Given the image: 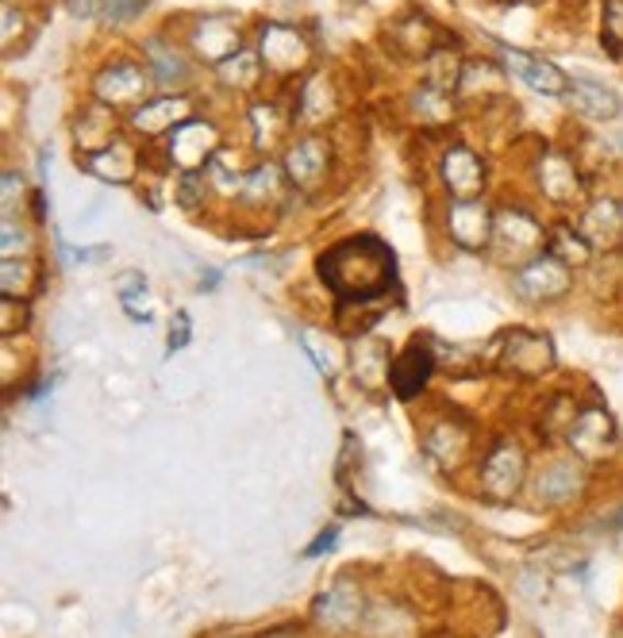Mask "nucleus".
<instances>
[{"label": "nucleus", "mask_w": 623, "mask_h": 638, "mask_svg": "<svg viewBox=\"0 0 623 638\" xmlns=\"http://www.w3.org/2000/svg\"><path fill=\"white\" fill-rule=\"evenodd\" d=\"M335 542H339V531H335V527H327V531L319 535L316 542H312V547L305 550V554H308V558H319V554H327V550H331Z\"/></svg>", "instance_id": "obj_36"}, {"label": "nucleus", "mask_w": 623, "mask_h": 638, "mask_svg": "<svg viewBox=\"0 0 623 638\" xmlns=\"http://www.w3.org/2000/svg\"><path fill=\"white\" fill-rule=\"evenodd\" d=\"M120 305L135 323H151V297H146L143 274H123L120 277Z\"/></svg>", "instance_id": "obj_28"}, {"label": "nucleus", "mask_w": 623, "mask_h": 638, "mask_svg": "<svg viewBox=\"0 0 623 638\" xmlns=\"http://www.w3.org/2000/svg\"><path fill=\"white\" fill-rule=\"evenodd\" d=\"M77 143L89 146V154H92V146H97V151H105L108 143H116L112 108H108V105H89V108H85L81 120H77Z\"/></svg>", "instance_id": "obj_22"}, {"label": "nucleus", "mask_w": 623, "mask_h": 638, "mask_svg": "<svg viewBox=\"0 0 623 638\" xmlns=\"http://www.w3.org/2000/svg\"><path fill=\"white\" fill-rule=\"evenodd\" d=\"M15 38V4H4V43Z\"/></svg>", "instance_id": "obj_37"}, {"label": "nucleus", "mask_w": 623, "mask_h": 638, "mask_svg": "<svg viewBox=\"0 0 623 638\" xmlns=\"http://www.w3.org/2000/svg\"><path fill=\"white\" fill-rule=\"evenodd\" d=\"M501 58H504V66L527 85V89L543 92V97H566V92H570V77H566L558 66H550V62L535 58V54L501 46Z\"/></svg>", "instance_id": "obj_9"}, {"label": "nucleus", "mask_w": 623, "mask_h": 638, "mask_svg": "<svg viewBox=\"0 0 623 638\" xmlns=\"http://www.w3.org/2000/svg\"><path fill=\"white\" fill-rule=\"evenodd\" d=\"M358 608H362V601H358L354 593H350V596L342 593V585H339V588H331V593H324V596H319V601H316V616L324 619L327 627H339V631H342V627L354 624V619H358Z\"/></svg>", "instance_id": "obj_25"}, {"label": "nucleus", "mask_w": 623, "mask_h": 638, "mask_svg": "<svg viewBox=\"0 0 623 638\" xmlns=\"http://www.w3.org/2000/svg\"><path fill=\"white\" fill-rule=\"evenodd\" d=\"M604 35H609V46H623V0H609V12H604Z\"/></svg>", "instance_id": "obj_34"}, {"label": "nucleus", "mask_w": 623, "mask_h": 638, "mask_svg": "<svg viewBox=\"0 0 623 638\" xmlns=\"http://www.w3.org/2000/svg\"><path fill=\"white\" fill-rule=\"evenodd\" d=\"M15 200H23V177L15 169H4V220L15 216Z\"/></svg>", "instance_id": "obj_35"}, {"label": "nucleus", "mask_w": 623, "mask_h": 638, "mask_svg": "<svg viewBox=\"0 0 623 638\" xmlns=\"http://www.w3.org/2000/svg\"><path fill=\"white\" fill-rule=\"evenodd\" d=\"M493 220L496 216L489 212L485 200H450L447 208V231L458 246L466 251H481V246L493 243Z\"/></svg>", "instance_id": "obj_5"}, {"label": "nucleus", "mask_w": 623, "mask_h": 638, "mask_svg": "<svg viewBox=\"0 0 623 638\" xmlns=\"http://www.w3.org/2000/svg\"><path fill=\"white\" fill-rule=\"evenodd\" d=\"M539 185H543V193H547L550 200H558V205H566V200H578V193H581L578 169H573V162L562 158V154H543Z\"/></svg>", "instance_id": "obj_19"}, {"label": "nucleus", "mask_w": 623, "mask_h": 638, "mask_svg": "<svg viewBox=\"0 0 623 638\" xmlns=\"http://www.w3.org/2000/svg\"><path fill=\"white\" fill-rule=\"evenodd\" d=\"M259 54L251 51H239L231 54L228 62H220V81L231 85V89H251V85H259L262 77V66H259Z\"/></svg>", "instance_id": "obj_27"}, {"label": "nucleus", "mask_w": 623, "mask_h": 638, "mask_svg": "<svg viewBox=\"0 0 623 638\" xmlns=\"http://www.w3.org/2000/svg\"><path fill=\"white\" fill-rule=\"evenodd\" d=\"M316 270H319V282L342 305H370V300H381L396 277L393 251L373 235H354L327 246L319 254Z\"/></svg>", "instance_id": "obj_1"}, {"label": "nucleus", "mask_w": 623, "mask_h": 638, "mask_svg": "<svg viewBox=\"0 0 623 638\" xmlns=\"http://www.w3.org/2000/svg\"><path fill=\"white\" fill-rule=\"evenodd\" d=\"M135 146L128 143V139H116V143H108L105 151H92L89 158H85V169H89L92 177H100V182H112V185H123L135 177Z\"/></svg>", "instance_id": "obj_17"}, {"label": "nucleus", "mask_w": 623, "mask_h": 638, "mask_svg": "<svg viewBox=\"0 0 623 638\" xmlns=\"http://www.w3.org/2000/svg\"><path fill=\"white\" fill-rule=\"evenodd\" d=\"M566 97H570V105L578 108L586 120H616L623 112L620 92H612L609 85L593 81V77H573Z\"/></svg>", "instance_id": "obj_15"}, {"label": "nucleus", "mask_w": 623, "mask_h": 638, "mask_svg": "<svg viewBox=\"0 0 623 638\" xmlns=\"http://www.w3.org/2000/svg\"><path fill=\"white\" fill-rule=\"evenodd\" d=\"M327 162H331V151H327V139L319 135H305L289 146L285 154V177H289L297 189H316L327 174Z\"/></svg>", "instance_id": "obj_11"}, {"label": "nucleus", "mask_w": 623, "mask_h": 638, "mask_svg": "<svg viewBox=\"0 0 623 638\" xmlns=\"http://www.w3.org/2000/svg\"><path fill=\"white\" fill-rule=\"evenodd\" d=\"M193 46H197V54L205 62H228L231 54L243 51V46H239L236 23H231L228 15H205V20H197V28H193Z\"/></svg>", "instance_id": "obj_14"}, {"label": "nucleus", "mask_w": 623, "mask_h": 638, "mask_svg": "<svg viewBox=\"0 0 623 638\" xmlns=\"http://www.w3.org/2000/svg\"><path fill=\"white\" fill-rule=\"evenodd\" d=\"M442 182L455 193V200H473L485 185V166L470 146H450L442 154Z\"/></svg>", "instance_id": "obj_13"}, {"label": "nucleus", "mask_w": 623, "mask_h": 638, "mask_svg": "<svg viewBox=\"0 0 623 638\" xmlns=\"http://www.w3.org/2000/svg\"><path fill=\"white\" fill-rule=\"evenodd\" d=\"M547 251L558 254L566 266H570V262H589V239L581 235V231H573V228H558L555 235H550Z\"/></svg>", "instance_id": "obj_30"}, {"label": "nucleus", "mask_w": 623, "mask_h": 638, "mask_svg": "<svg viewBox=\"0 0 623 638\" xmlns=\"http://www.w3.org/2000/svg\"><path fill=\"white\" fill-rule=\"evenodd\" d=\"M31 285V258H20V266H15V258H4V297H20V293H28Z\"/></svg>", "instance_id": "obj_32"}, {"label": "nucleus", "mask_w": 623, "mask_h": 638, "mask_svg": "<svg viewBox=\"0 0 623 638\" xmlns=\"http://www.w3.org/2000/svg\"><path fill=\"white\" fill-rule=\"evenodd\" d=\"M259 58L274 74H293L308 62V43L285 23H266L259 35Z\"/></svg>", "instance_id": "obj_7"}, {"label": "nucleus", "mask_w": 623, "mask_h": 638, "mask_svg": "<svg viewBox=\"0 0 623 638\" xmlns=\"http://www.w3.org/2000/svg\"><path fill=\"white\" fill-rule=\"evenodd\" d=\"M431 373H435V350L416 339L393 358V365H389V388H393L401 400H412V396L427 388Z\"/></svg>", "instance_id": "obj_6"}, {"label": "nucleus", "mask_w": 623, "mask_h": 638, "mask_svg": "<svg viewBox=\"0 0 623 638\" xmlns=\"http://www.w3.org/2000/svg\"><path fill=\"white\" fill-rule=\"evenodd\" d=\"M512 289H516V297L527 300V305H547V300H558L570 293V266H566L558 254L543 251L516 270Z\"/></svg>", "instance_id": "obj_2"}, {"label": "nucleus", "mask_w": 623, "mask_h": 638, "mask_svg": "<svg viewBox=\"0 0 623 638\" xmlns=\"http://www.w3.org/2000/svg\"><path fill=\"white\" fill-rule=\"evenodd\" d=\"M300 120H324L331 112V89H327V77H308L305 89H300Z\"/></svg>", "instance_id": "obj_29"}, {"label": "nucleus", "mask_w": 623, "mask_h": 638, "mask_svg": "<svg viewBox=\"0 0 623 638\" xmlns=\"http://www.w3.org/2000/svg\"><path fill=\"white\" fill-rule=\"evenodd\" d=\"M146 69H151L159 85L189 81V62H185V54L174 43H162V38H146Z\"/></svg>", "instance_id": "obj_20"}, {"label": "nucleus", "mask_w": 623, "mask_h": 638, "mask_svg": "<svg viewBox=\"0 0 623 638\" xmlns=\"http://www.w3.org/2000/svg\"><path fill=\"white\" fill-rule=\"evenodd\" d=\"M493 243H496V254L509 262H532L539 254V246L547 243V231L539 228V220H532L527 212L520 208H509L493 220Z\"/></svg>", "instance_id": "obj_3"}, {"label": "nucleus", "mask_w": 623, "mask_h": 638, "mask_svg": "<svg viewBox=\"0 0 623 638\" xmlns=\"http://www.w3.org/2000/svg\"><path fill=\"white\" fill-rule=\"evenodd\" d=\"M189 120V105L182 97H162V100H146L131 112V123L139 128V135H166L177 123Z\"/></svg>", "instance_id": "obj_18"}, {"label": "nucleus", "mask_w": 623, "mask_h": 638, "mask_svg": "<svg viewBox=\"0 0 623 638\" xmlns=\"http://www.w3.org/2000/svg\"><path fill=\"white\" fill-rule=\"evenodd\" d=\"M578 488H581V470L578 465H570V462H558V465H550V470L543 473L539 485H535V493H539V501H547V504H562V501H570Z\"/></svg>", "instance_id": "obj_23"}, {"label": "nucleus", "mask_w": 623, "mask_h": 638, "mask_svg": "<svg viewBox=\"0 0 623 638\" xmlns=\"http://www.w3.org/2000/svg\"><path fill=\"white\" fill-rule=\"evenodd\" d=\"M520 477H524V450L504 439L501 447L489 450L485 465H481V488L496 501H509L520 488Z\"/></svg>", "instance_id": "obj_8"}, {"label": "nucleus", "mask_w": 623, "mask_h": 638, "mask_svg": "<svg viewBox=\"0 0 623 638\" xmlns=\"http://www.w3.org/2000/svg\"><path fill=\"white\" fill-rule=\"evenodd\" d=\"M570 447L586 458H601L616 447V427L604 408H586L570 424Z\"/></svg>", "instance_id": "obj_12"}, {"label": "nucleus", "mask_w": 623, "mask_h": 638, "mask_svg": "<svg viewBox=\"0 0 623 638\" xmlns=\"http://www.w3.org/2000/svg\"><path fill=\"white\" fill-rule=\"evenodd\" d=\"M555 362V350H550V339L543 334H527V331H512L509 334V350H504V365L512 373H524V377H535L547 365Z\"/></svg>", "instance_id": "obj_16"}, {"label": "nucleus", "mask_w": 623, "mask_h": 638, "mask_svg": "<svg viewBox=\"0 0 623 638\" xmlns=\"http://www.w3.org/2000/svg\"><path fill=\"white\" fill-rule=\"evenodd\" d=\"M412 112L419 116V123H442L455 112V100H450L447 89H435V85H424L419 92H412Z\"/></svg>", "instance_id": "obj_26"}, {"label": "nucleus", "mask_w": 623, "mask_h": 638, "mask_svg": "<svg viewBox=\"0 0 623 638\" xmlns=\"http://www.w3.org/2000/svg\"><path fill=\"white\" fill-rule=\"evenodd\" d=\"M266 638H300L297 631H274V635H266Z\"/></svg>", "instance_id": "obj_38"}, {"label": "nucleus", "mask_w": 623, "mask_h": 638, "mask_svg": "<svg viewBox=\"0 0 623 638\" xmlns=\"http://www.w3.org/2000/svg\"><path fill=\"white\" fill-rule=\"evenodd\" d=\"M285 193V169L277 166H259L254 174H247V185H243V197L251 205H277Z\"/></svg>", "instance_id": "obj_24"}, {"label": "nucleus", "mask_w": 623, "mask_h": 638, "mask_svg": "<svg viewBox=\"0 0 623 638\" xmlns=\"http://www.w3.org/2000/svg\"><path fill=\"white\" fill-rule=\"evenodd\" d=\"M220 151V131L205 120H185L170 131V162L182 174H200Z\"/></svg>", "instance_id": "obj_4"}, {"label": "nucleus", "mask_w": 623, "mask_h": 638, "mask_svg": "<svg viewBox=\"0 0 623 638\" xmlns=\"http://www.w3.org/2000/svg\"><path fill=\"white\" fill-rule=\"evenodd\" d=\"M74 15H108V20H131L139 0H66Z\"/></svg>", "instance_id": "obj_31"}, {"label": "nucleus", "mask_w": 623, "mask_h": 638, "mask_svg": "<svg viewBox=\"0 0 623 638\" xmlns=\"http://www.w3.org/2000/svg\"><path fill=\"white\" fill-rule=\"evenodd\" d=\"M189 339H193V319H189V312H174V323H170V354H177V350H185L189 346Z\"/></svg>", "instance_id": "obj_33"}, {"label": "nucleus", "mask_w": 623, "mask_h": 638, "mask_svg": "<svg viewBox=\"0 0 623 638\" xmlns=\"http://www.w3.org/2000/svg\"><path fill=\"white\" fill-rule=\"evenodd\" d=\"M578 231L593 246L616 243V239L623 235V212H620V205H616V200H597V205L586 212V220H581Z\"/></svg>", "instance_id": "obj_21"}, {"label": "nucleus", "mask_w": 623, "mask_h": 638, "mask_svg": "<svg viewBox=\"0 0 623 638\" xmlns=\"http://www.w3.org/2000/svg\"><path fill=\"white\" fill-rule=\"evenodd\" d=\"M92 92H97L100 105L108 108H128L143 100L146 92V74L143 66H131V62H116V66L100 69L97 74V85H92Z\"/></svg>", "instance_id": "obj_10"}]
</instances>
